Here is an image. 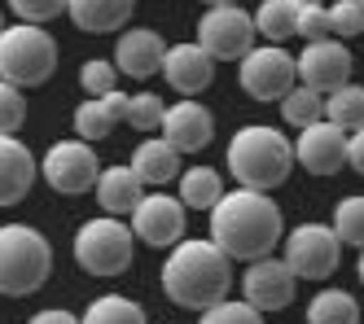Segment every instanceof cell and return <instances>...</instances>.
I'll use <instances>...</instances> for the list:
<instances>
[{
    "instance_id": "14",
    "label": "cell",
    "mask_w": 364,
    "mask_h": 324,
    "mask_svg": "<svg viewBox=\"0 0 364 324\" xmlns=\"http://www.w3.org/2000/svg\"><path fill=\"white\" fill-rule=\"evenodd\" d=\"M294 66H299V84L311 88V92H321V97H329L343 84H351V48L343 40H333V36L316 40V44H303Z\"/></svg>"
},
{
    "instance_id": "42",
    "label": "cell",
    "mask_w": 364,
    "mask_h": 324,
    "mask_svg": "<svg viewBox=\"0 0 364 324\" xmlns=\"http://www.w3.org/2000/svg\"><path fill=\"white\" fill-rule=\"evenodd\" d=\"M355 276H360V285H364V250H360V263H355Z\"/></svg>"
},
{
    "instance_id": "18",
    "label": "cell",
    "mask_w": 364,
    "mask_h": 324,
    "mask_svg": "<svg viewBox=\"0 0 364 324\" xmlns=\"http://www.w3.org/2000/svg\"><path fill=\"white\" fill-rule=\"evenodd\" d=\"M40 176L36 153L18 136H0V206H18Z\"/></svg>"
},
{
    "instance_id": "4",
    "label": "cell",
    "mask_w": 364,
    "mask_h": 324,
    "mask_svg": "<svg viewBox=\"0 0 364 324\" xmlns=\"http://www.w3.org/2000/svg\"><path fill=\"white\" fill-rule=\"evenodd\" d=\"M53 276V246L31 224H0V293L27 298Z\"/></svg>"
},
{
    "instance_id": "13",
    "label": "cell",
    "mask_w": 364,
    "mask_h": 324,
    "mask_svg": "<svg viewBox=\"0 0 364 324\" xmlns=\"http://www.w3.org/2000/svg\"><path fill=\"white\" fill-rule=\"evenodd\" d=\"M347 136H351V131H343L329 119L307 123V127H299V136H294V162L307 176H338L347 167Z\"/></svg>"
},
{
    "instance_id": "1",
    "label": "cell",
    "mask_w": 364,
    "mask_h": 324,
    "mask_svg": "<svg viewBox=\"0 0 364 324\" xmlns=\"http://www.w3.org/2000/svg\"><path fill=\"white\" fill-rule=\"evenodd\" d=\"M206 232H211V241L232 263H255L281 246L285 220H281V206L268 193L237 184L232 193H224L206 210Z\"/></svg>"
},
{
    "instance_id": "39",
    "label": "cell",
    "mask_w": 364,
    "mask_h": 324,
    "mask_svg": "<svg viewBox=\"0 0 364 324\" xmlns=\"http://www.w3.org/2000/svg\"><path fill=\"white\" fill-rule=\"evenodd\" d=\"M101 101L110 105V114H119V119H123V110H127V92H119V88H114V92H106Z\"/></svg>"
},
{
    "instance_id": "34",
    "label": "cell",
    "mask_w": 364,
    "mask_h": 324,
    "mask_svg": "<svg viewBox=\"0 0 364 324\" xmlns=\"http://www.w3.org/2000/svg\"><path fill=\"white\" fill-rule=\"evenodd\" d=\"M198 324H264V311H255L246 298L242 303H215V307H206Z\"/></svg>"
},
{
    "instance_id": "41",
    "label": "cell",
    "mask_w": 364,
    "mask_h": 324,
    "mask_svg": "<svg viewBox=\"0 0 364 324\" xmlns=\"http://www.w3.org/2000/svg\"><path fill=\"white\" fill-rule=\"evenodd\" d=\"M206 9H215V5H237V0H202Z\"/></svg>"
},
{
    "instance_id": "31",
    "label": "cell",
    "mask_w": 364,
    "mask_h": 324,
    "mask_svg": "<svg viewBox=\"0 0 364 324\" xmlns=\"http://www.w3.org/2000/svg\"><path fill=\"white\" fill-rule=\"evenodd\" d=\"M114 84H119V70H114V62L110 58H92V62H84L80 66V88L88 92V97H106V92H114Z\"/></svg>"
},
{
    "instance_id": "16",
    "label": "cell",
    "mask_w": 364,
    "mask_h": 324,
    "mask_svg": "<svg viewBox=\"0 0 364 324\" xmlns=\"http://www.w3.org/2000/svg\"><path fill=\"white\" fill-rule=\"evenodd\" d=\"M167 40L154 31V26H127L119 31V44H114V70L127 75V79H154L163 75V62H167Z\"/></svg>"
},
{
    "instance_id": "5",
    "label": "cell",
    "mask_w": 364,
    "mask_h": 324,
    "mask_svg": "<svg viewBox=\"0 0 364 324\" xmlns=\"http://www.w3.org/2000/svg\"><path fill=\"white\" fill-rule=\"evenodd\" d=\"M58 70V40L48 26L14 22L0 31V79L14 88H40Z\"/></svg>"
},
{
    "instance_id": "10",
    "label": "cell",
    "mask_w": 364,
    "mask_h": 324,
    "mask_svg": "<svg viewBox=\"0 0 364 324\" xmlns=\"http://www.w3.org/2000/svg\"><path fill=\"white\" fill-rule=\"evenodd\" d=\"M40 176L48 180V188H58V193H66V198H80V193H88V188H97L101 158L80 136L58 141V145H48V153L40 158Z\"/></svg>"
},
{
    "instance_id": "43",
    "label": "cell",
    "mask_w": 364,
    "mask_h": 324,
    "mask_svg": "<svg viewBox=\"0 0 364 324\" xmlns=\"http://www.w3.org/2000/svg\"><path fill=\"white\" fill-rule=\"evenodd\" d=\"M5 26H9V22H5V14H0V31H5Z\"/></svg>"
},
{
    "instance_id": "22",
    "label": "cell",
    "mask_w": 364,
    "mask_h": 324,
    "mask_svg": "<svg viewBox=\"0 0 364 324\" xmlns=\"http://www.w3.org/2000/svg\"><path fill=\"white\" fill-rule=\"evenodd\" d=\"M180 202H185V210H211L220 198H224V180L215 167H189L180 171Z\"/></svg>"
},
{
    "instance_id": "36",
    "label": "cell",
    "mask_w": 364,
    "mask_h": 324,
    "mask_svg": "<svg viewBox=\"0 0 364 324\" xmlns=\"http://www.w3.org/2000/svg\"><path fill=\"white\" fill-rule=\"evenodd\" d=\"M294 36H303L307 44L329 40V36H333V31H329V9H325V5H316V9H299V18H294Z\"/></svg>"
},
{
    "instance_id": "19",
    "label": "cell",
    "mask_w": 364,
    "mask_h": 324,
    "mask_svg": "<svg viewBox=\"0 0 364 324\" xmlns=\"http://www.w3.org/2000/svg\"><path fill=\"white\" fill-rule=\"evenodd\" d=\"M92 193H97L101 215H119V220H127V215L141 206V198L149 193V188L141 184V176L127 167V162H114V167H101Z\"/></svg>"
},
{
    "instance_id": "37",
    "label": "cell",
    "mask_w": 364,
    "mask_h": 324,
    "mask_svg": "<svg viewBox=\"0 0 364 324\" xmlns=\"http://www.w3.org/2000/svg\"><path fill=\"white\" fill-rule=\"evenodd\" d=\"M347 167L355 176H364V127H355L351 136H347Z\"/></svg>"
},
{
    "instance_id": "9",
    "label": "cell",
    "mask_w": 364,
    "mask_h": 324,
    "mask_svg": "<svg viewBox=\"0 0 364 324\" xmlns=\"http://www.w3.org/2000/svg\"><path fill=\"white\" fill-rule=\"evenodd\" d=\"M255 14H246L242 5H215L198 18V44L215 62H242L255 48Z\"/></svg>"
},
{
    "instance_id": "8",
    "label": "cell",
    "mask_w": 364,
    "mask_h": 324,
    "mask_svg": "<svg viewBox=\"0 0 364 324\" xmlns=\"http://www.w3.org/2000/svg\"><path fill=\"white\" fill-rule=\"evenodd\" d=\"M237 84L250 101H281L299 84V66L281 44H255L237 62Z\"/></svg>"
},
{
    "instance_id": "15",
    "label": "cell",
    "mask_w": 364,
    "mask_h": 324,
    "mask_svg": "<svg viewBox=\"0 0 364 324\" xmlns=\"http://www.w3.org/2000/svg\"><path fill=\"white\" fill-rule=\"evenodd\" d=\"M159 136L171 141L180 153H202L206 145L215 141V114L206 110L198 97H180L176 105H167Z\"/></svg>"
},
{
    "instance_id": "11",
    "label": "cell",
    "mask_w": 364,
    "mask_h": 324,
    "mask_svg": "<svg viewBox=\"0 0 364 324\" xmlns=\"http://www.w3.org/2000/svg\"><path fill=\"white\" fill-rule=\"evenodd\" d=\"M185 202L180 198H167L163 188H149L141 198V206L127 215V224H132L136 241L149 250H171L176 241H185Z\"/></svg>"
},
{
    "instance_id": "28",
    "label": "cell",
    "mask_w": 364,
    "mask_h": 324,
    "mask_svg": "<svg viewBox=\"0 0 364 324\" xmlns=\"http://www.w3.org/2000/svg\"><path fill=\"white\" fill-rule=\"evenodd\" d=\"M277 105H281V119L290 123V127H307V123L325 119V97H321V92H311V88H303V84H294Z\"/></svg>"
},
{
    "instance_id": "32",
    "label": "cell",
    "mask_w": 364,
    "mask_h": 324,
    "mask_svg": "<svg viewBox=\"0 0 364 324\" xmlns=\"http://www.w3.org/2000/svg\"><path fill=\"white\" fill-rule=\"evenodd\" d=\"M329 31H333V40L364 36V5L360 0H333L329 5Z\"/></svg>"
},
{
    "instance_id": "38",
    "label": "cell",
    "mask_w": 364,
    "mask_h": 324,
    "mask_svg": "<svg viewBox=\"0 0 364 324\" xmlns=\"http://www.w3.org/2000/svg\"><path fill=\"white\" fill-rule=\"evenodd\" d=\"M27 324H84V320L70 315V311H62V307H48V311H36Z\"/></svg>"
},
{
    "instance_id": "7",
    "label": "cell",
    "mask_w": 364,
    "mask_h": 324,
    "mask_svg": "<svg viewBox=\"0 0 364 324\" xmlns=\"http://www.w3.org/2000/svg\"><path fill=\"white\" fill-rule=\"evenodd\" d=\"M281 259L294 267L299 281H329L343 259V241H338L333 224H299L294 232L281 237Z\"/></svg>"
},
{
    "instance_id": "20",
    "label": "cell",
    "mask_w": 364,
    "mask_h": 324,
    "mask_svg": "<svg viewBox=\"0 0 364 324\" xmlns=\"http://www.w3.org/2000/svg\"><path fill=\"white\" fill-rule=\"evenodd\" d=\"M180 153L171 141H163V136H141V145L132 149V158H127V167H132L136 176H141V184L145 188H163V184H171V180H180Z\"/></svg>"
},
{
    "instance_id": "26",
    "label": "cell",
    "mask_w": 364,
    "mask_h": 324,
    "mask_svg": "<svg viewBox=\"0 0 364 324\" xmlns=\"http://www.w3.org/2000/svg\"><path fill=\"white\" fill-rule=\"evenodd\" d=\"M294 18H299V9L290 5V0H259V9H255V31L264 36L268 44H281V40L294 36Z\"/></svg>"
},
{
    "instance_id": "44",
    "label": "cell",
    "mask_w": 364,
    "mask_h": 324,
    "mask_svg": "<svg viewBox=\"0 0 364 324\" xmlns=\"http://www.w3.org/2000/svg\"><path fill=\"white\" fill-rule=\"evenodd\" d=\"M360 5H364V0H360Z\"/></svg>"
},
{
    "instance_id": "25",
    "label": "cell",
    "mask_w": 364,
    "mask_h": 324,
    "mask_svg": "<svg viewBox=\"0 0 364 324\" xmlns=\"http://www.w3.org/2000/svg\"><path fill=\"white\" fill-rule=\"evenodd\" d=\"M84 324H149V320H145V307L141 303L123 298V293H101V298L88 303Z\"/></svg>"
},
{
    "instance_id": "27",
    "label": "cell",
    "mask_w": 364,
    "mask_h": 324,
    "mask_svg": "<svg viewBox=\"0 0 364 324\" xmlns=\"http://www.w3.org/2000/svg\"><path fill=\"white\" fill-rule=\"evenodd\" d=\"M325 119L338 123L343 131H355L364 127V88L360 84H343V88H333L325 97Z\"/></svg>"
},
{
    "instance_id": "23",
    "label": "cell",
    "mask_w": 364,
    "mask_h": 324,
    "mask_svg": "<svg viewBox=\"0 0 364 324\" xmlns=\"http://www.w3.org/2000/svg\"><path fill=\"white\" fill-rule=\"evenodd\" d=\"M307 324H360V303L347 289H321L307 303Z\"/></svg>"
},
{
    "instance_id": "3",
    "label": "cell",
    "mask_w": 364,
    "mask_h": 324,
    "mask_svg": "<svg viewBox=\"0 0 364 324\" xmlns=\"http://www.w3.org/2000/svg\"><path fill=\"white\" fill-rule=\"evenodd\" d=\"M228 176L242 188H259L272 193L290 180L294 171V141L281 127H264V123H246L228 136Z\"/></svg>"
},
{
    "instance_id": "35",
    "label": "cell",
    "mask_w": 364,
    "mask_h": 324,
    "mask_svg": "<svg viewBox=\"0 0 364 324\" xmlns=\"http://www.w3.org/2000/svg\"><path fill=\"white\" fill-rule=\"evenodd\" d=\"M66 5L70 0H9V9H14L18 22H36V26L53 22L58 14H66Z\"/></svg>"
},
{
    "instance_id": "21",
    "label": "cell",
    "mask_w": 364,
    "mask_h": 324,
    "mask_svg": "<svg viewBox=\"0 0 364 324\" xmlns=\"http://www.w3.org/2000/svg\"><path fill=\"white\" fill-rule=\"evenodd\" d=\"M136 14V0H70L66 18L88 36H110V31H127V22Z\"/></svg>"
},
{
    "instance_id": "17",
    "label": "cell",
    "mask_w": 364,
    "mask_h": 324,
    "mask_svg": "<svg viewBox=\"0 0 364 324\" xmlns=\"http://www.w3.org/2000/svg\"><path fill=\"white\" fill-rule=\"evenodd\" d=\"M163 79L171 84V92L180 97H198L211 88L215 79V58L206 53L198 40H180L167 48V62H163Z\"/></svg>"
},
{
    "instance_id": "30",
    "label": "cell",
    "mask_w": 364,
    "mask_h": 324,
    "mask_svg": "<svg viewBox=\"0 0 364 324\" xmlns=\"http://www.w3.org/2000/svg\"><path fill=\"white\" fill-rule=\"evenodd\" d=\"M163 114H167V101L159 92H136V97H127V110H123V123L127 127H136V131H149L154 127H163Z\"/></svg>"
},
{
    "instance_id": "24",
    "label": "cell",
    "mask_w": 364,
    "mask_h": 324,
    "mask_svg": "<svg viewBox=\"0 0 364 324\" xmlns=\"http://www.w3.org/2000/svg\"><path fill=\"white\" fill-rule=\"evenodd\" d=\"M75 136L80 141H88V145H97V141H106L110 131H114V123H119V114H110V105L106 101H97V97H84L80 105H75Z\"/></svg>"
},
{
    "instance_id": "6",
    "label": "cell",
    "mask_w": 364,
    "mask_h": 324,
    "mask_svg": "<svg viewBox=\"0 0 364 324\" xmlns=\"http://www.w3.org/2000/svg\"><path fill=\"white\" fill-rule=\"evenodd\" d=\"M70 254L88 276H123L136 254V232L119 215H97V220H84L75 228Z\"/></svg>"
},
{
    "instance_id": "40",
    "label": "cell",
    "mask_w": 364,
    "mask_h": 324,
    "mask_svg": "<svg viewBox=\"0 0 364 324\" xmlns=\"http://www.w3.org/2000/svg\"><path fill=\"white\" fill-rule=\"evenodd\" d=\"M294 9H316V5H325V0H290Z\"/></svg>"
},
{
    "instance_id": "2",
    "label": "cell",
    "mask_w": 364,
    "mask_h": 324,
    "mask_svg": "<svg viewBox=\"0 0 364 324\" xmlns=\"http://www.w3.org/2000/svg\"><path fill=\"white\" fill-rule=\"evenodd\" d=\"M163 293L185 307V311H206L228 298L232 289V259L215 246L211 237H185L167 250V263H163Z\"/></svg>"
},
{
    "instance_id": "12",
    "label": "cell",
    "mask_w": 364,
    "mask_h": 324,
    "mask_svg": "<svg viewBox=\"0 0 364 324\" xmlns=\"http://www.w3.org/2000/svg\"><path fill=\"white\" fill-rule=\"evenodd\" d=\"M294 289H299V276H294V267L285 263V259H255L246 272H242V298L255 307V311H285L294 303Z\"/></svg>"
},
{
    "instance_id": "29",
    "label": "cell",
    "mask_w": 364,
    "mask_h": 324,
    "mask_svg": "<svg viewBox=\"0 0 364 324\" xmlns=\"http://www.w3.org/2000/svg\"><path fill=\"white\" fill-rule=\"evenodd\" d=\"M333 232L343 246L364 250V198H343L333 206Z\"/></svg>"
},
{
    "instance_id": "33",
    "label": "cell",
    "mask_w": 364,
    "mask_h": 324,
    "mask_svg": "<svg viewBox=\"0 0 364 324\" xmlns=\"http://www.w3.org/2000/svg\"><path fill=\"white\" fill-rule=\"evenodd\" d=\"M22 123H27V97H22V88L0 79V136H18Z\"/></svg>"
}]
</instances>
